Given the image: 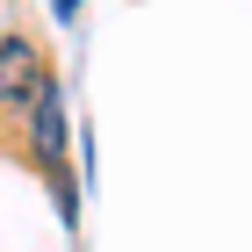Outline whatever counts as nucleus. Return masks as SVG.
I'll return each instance as SVG.
<instances>
[{"label":"nucleus","instance_id":"nucleus-3","mask_svg":"<svg viewBox=\"0 0 252 252\" xmlns=\"http://www.w3.org/2000/svg\"><path fill=\"white\" fill-rule=\"evenodd\" d=\"M51 7H58V15H79V0H51Z\"/></svg>","mask_w":252,"mask_h":252},{"label":"nucleus","instance_id":"nucleus-2","mask_svg":"<svg viewBox=\"0 0 252 252\" xmlns=\"http://www.w3.org/2000/svg\"><path fill=\"white\" fill-rule=\"evenodd\" d=\"M43 79H51V72H43V51L29 36H7V43H0V108H29V101L43 94Z\"/></svg>","mask_w":252,"mask_h":252},{"label":"nucleus","instance_id":"nucleus-1","mask_svg":"<svg viewBox=\"0 0 252 252\" xmlns=\"http://www.w3.org/2000/svg\"><path fill=\"white\" fill-rule=\"evenodd\" d=\"M29 137H36V158L58 173V202H65V223H72V188H65V94L43 79V94L29 101Z\"/></svg>","mask_w":252,"mask_h":252}]
</instances>
